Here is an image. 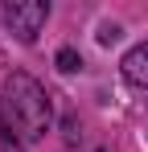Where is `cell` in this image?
Listing matches in <instances>:
<instances>
[{"instance_id": "cell-1", "label": "cell", "mask_w": 148, "mask_h": 152, "mask_svg": "<svg viewBox=\"0 0 148 152\" xmlns=\"http://www.w3.org/2000/svg\"><path fill=\"white\" fill-rule=\"evenodd\" d=\"M0 111H4L8 132L21 136L25 144L41 140L49 132V119H53L45 86L33 74H25V70H12V74L4 78V86H0Z\"/></svg>"}, {"instance_id": "cell-2", "label": "cell", "mask_w": 148, "mask_h": 152, "mask_svg": "<svg viewBox=\"0 0 148 152\" xmlns=\"http://www.w3.org/2000/svg\"><path fill=\"white\" fill-rule=\"evenodd\" d=\"M45 17H49L45 0H12V4H4V21H8V29H12L21 41H37Z\"/></svg>"}, {"instance_id": "cell-3", "label": "cell", "mask_w": 148, "mask_h": 152, "mask_svg": "<svg viewBox=\"0 0 148 152\" xmlns=\"http://www.w3.org/2000/svg\"><path fill=\"white\" fill-rule=\"evenodd\" d=\"M119 70H123V78L132 86H144L148 91V41H140V45H132V50L123 53Z\"/></svg>"}, {"instance_id": "cell-4", "label": "cell", "mask_w": 148, "mask_h": 152, "mask_svg": "<svg viewBox=\"0 0 148 152\" xmlns=\"http://www.w3.org/2000/svg\"><path fill=\"white\" fill-rule=\"evenodd\" d=\"M78 66H82V58H78L74 50H58V70H66V74H74Z\"/></svg>"}, {"instance_id": "cell-5", "label": "cell", "mask_w": 148, "mask_h": 152, "mask_svg": "<svg viewBox=\"0 0 148 152\" xmlns=\"http://www.w3.org/2000/svg\"><path fill=\"white\" fill-rule=\"evenodd\" d=\"M0 148H4V152H21V144L12 140V132H4V140H0Z\"/></svg>"}]
</instances>
